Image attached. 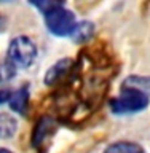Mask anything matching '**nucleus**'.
<instances>
[{
  "instance_id": "f257e3e1",
  "label": "nucleus",
  "mask_w": 150,
  "mask_h": 153,
  "mask_svg": "<svg viewBox=\"0 0 150 153\" xmlns=\"http://www.w3.org/2000/svg\"><path fill=\"white\" fill-rule=\"evenodd\" d=\"M149 94L142 93L136 88L125 86L117 97L110 100V110L115 115H131L142 112L149 107Z\"/></svg>"
},
{
  "instance_id": "f03ea898",
  "label": "nucleus",
  "mask_w": 150,
  "mask_h": 153,
  "mask_svg": "<svg viewBox=\"0 0 150 153\" xmlns=\"http://www.w3.org/2000/svg\"><path fill=\"white\" fill-rule=\"evenodd\" d=\"M37 45L26 35H18L14 37L8 45V56L7 59L11 61L14 65L27 69L34 64L37 59Z\"/></svg>"
},
{
  "instance_id": "7ed1b4c3",
  "label": "nucleus",
  "mask_w": 150,
  "mask_h": 153,
  "mask_svg": "<svg viewBox=\"0 0 150 153\" xmlns=\"http://www.w3.org/2000/svg\"><path fill=\"white\" fill-rule=\"evenodd\" d=\"M45 21H46V27L53 35L56 37H66V35H70L72 29L75 26V16L70 10H67L64 7L54 10V11L48 13L45 16Z\"/></svg>"
},
{
  "instance_id": "20e7f679",
  "label": "nucleus",
  "mask_w": 150,
  "mask_h": 153,
  "mask_svg": "<svg viewBox=\"0 0 150 153\" xmlns=\"http://www.w3.org/2000/svg\"><path fill=\"white\" fill-rule=\"evenodd\" d=\"M70 65H72V59H69V57L57 61L54 65H51L50 69L46 70L45 80H43L45 85L46 86H53V85H56L57 81H61L62 78H64V75L67 74V70L70 69Z\"/></svg>"
},
{
  "instance_id": "39448f33",
  "label": "nucleus",
  "mask_w": 150,
  "mask_h": 153,
  "mask_svg": "<svg viewBox=\"0 0 150 153\" xmlns=\"http://www.w3.org/2000/svg\"><path fill=\"white\" fill-rule=\"evenodd\" d=\"M93 35H94V26H93V22H90V21L75 22V26H74V29H72V32H70L72 40L77 42V43L88 42Z\"/></svg>"
},
{
  "instance_id": "423d86ee",
  "label": "nucleus",
  "mask_w": 150,
  "mask_h": 153,
  "mask_svg": "<svg viewBox=\"0 0 150 153\" xmlns=\"http://www.w3.org/2000/svg\"><path fill=\"white\" fill-rule=\"evenodd\" d=\"M104 153H146V150L136 142L131 140H118L113 142L104 150Z\"/></svg>"
},
{
  "instance_id": "0eeeda50",
  "label": "nucleus",
  "mask_w": 150,
  "mask_h": 153,
  "mask_svg": "<svg viewBox=\"0 0 150 153\" xmlns=\"http://www.w3.org/2000/svg\"><path fill=\"white\" fill-rule=\"evenodd\" d=\"M27 102H29V91L26 88H21L18 91L11 93V97H10L8 104L10 108L16 113H24L27 108Z\"/></svg>"
},
{
  "instance_id": "6e6552de",
  "label": "nucleus",
  "mask_w": 150,
  "mask_h": 153,
  "mask_svg": "<svg viewBox=\"0 0 150 153\" xmlns=\"http://www.w3.org/2000/svg\"><path fill=\"white\" fill-rule=\"evenodd\" d=\"M18 131L16 118L8 113H0V140L13 137Z\"/></svg>"
},
{
  "instance_id": "1a4fd4ad",
  "label": "nucleus",
  "mask_w": 150,
  "mask_h": 153,
  "mask_svg": "<svg viewBox=\"0 0 150 153\" xmlns=\"http://www.w3.org/2000/svg\"><path fill=\"white\" fill-rule=\"evenodd\" d=\"M50 128H51V120L50 118H42L40 121L35 124V129H34V134H32V145L35 148L42 145L45 136L50 132Z\"/></svg>"
},
{
  "instance_id": "9d476101",
  "label": "nucleus",
  "mask_w": 150,
  "mask_h": 153,
  "mask_svg": "<svg viewBox=\"0 0 150 153\" xmlns=\"http://www.w3.org/2000/svg\"><path fill=\"white\" fill-rule=\"evenodd\" d=\"M123 86H129V88H136L142 93L150 96V75L142 76V75H131L123 81Z\"/></svg>"
},
{
  "instance_id": "9b49d317",
  "label": "nucleus",
  "mask_w": 150,
  "mask_h": 153,
  "mask_svg": "<svg viewBox=\"0 0 150 153\" xmlns=\"http://www.w3.org/2000/svg\"><path fill=\"white\" fill-rule=\"evenodd\" d=\"M29 2H31L42 14H45V16L48 13L57 10V8L64 7V2H62V0H29Z\"/></svg>"
},
{
  "instance_id": "f8f14e48",
  "label": "nucleus",
  "mask_w": 150,
  "mask_h": 153,
  "mask_svg": "<svg viewBox=\"0 0 150 153\" xmlns=\"http://www.w3.org/2000/svg\"><path fill=\"white\" fill-rule=\"evenodd\" d=\"M14 75H16V65L8 59L0 61V83L11 80Z\"/></svg>"
},
{
  "instance_id": "ddd939ff",
  "label": "nucleus",
  "mask_w": 150,
  "mask_h": 153,
  "mask_svg": "<svg viewBox=\"0 0 150 153\" xmlns=\"http://www.w3.org/2000/svg\"><path fill=\"white\" fill-rule=\"evenodd\" d=\"M11 97V91L10 89H0V105H3L5 102H8Z\"/></svg>"
},
{
  "instance_id": "4468645a",
  "label": "nucleus",
  "mask_w": 150,
  "mask_h": 153,
  "mask_svg": "<svg viewBox=\"0 0 150 153\" xmlns=\"http://www.w3.org/2000/svg\"><path fill=\"white\" fill-rule=\"evenodd\" d=\"M5 24H7V19H5L2 14H0V32H2L3 29H5Z\"/></svg>"
},
{
  "instance_id": "2eb2a0df",
  "label": "nucleus",
  "mask_w": 150,
  "mask_h": 153,
  "mask_svg": "<svg viewBox=\"0 0 150 153\" xmlns=\"http://www.w3.org/2000/svg\"><path fill=\"white\" fill-rule=\"evenodd\" d=\"M0 153H13V152H10L8 148H0Z\"/></svg>"
}]
</instances>
